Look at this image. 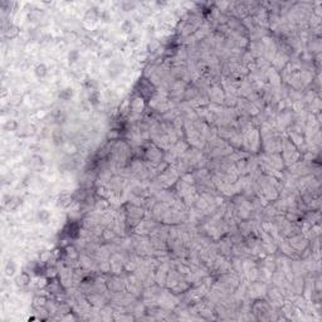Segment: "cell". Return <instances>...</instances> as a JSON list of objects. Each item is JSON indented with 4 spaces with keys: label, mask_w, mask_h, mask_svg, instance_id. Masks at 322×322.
I'll use <instances>...</instances> for the list:
<instances>
[{
    "label": "cell",
    "mask_w": 322,
    "mask_h": 322,
    "mask_svg": "<svg viewBox=\"0 0 322 322\" xmlns=\"http://www.w3.org/2000/svg\"><path fill=\"white\" fill-rule=\"evenodd\" d=\"M72 96H73V91H72V88H69V87H67V88H64V89H62V91L59 92V98L63 100V101L71 100Z\"/></svg>",
    "instance_id": "cell-1"
},
{
    "label": "cell",
    "mask_w": 322,
    "mask_h": 322,
    "mask_svg": "<svg viewBox=\"0 0 322 322\" xmlns=\"http://www.w3.org/2000/svg\"><path fill=\"white\" fill-rule=\"evenodd\" d=\"M34 73H35V76L39 77V78L44 77V76L47 74V67H45L44 64H38V65L35 67V69H34Z\"/></svg>",
    "instance_id": "cell-2"
},
{
    "label": "cell",
    "mask_w": 322,
    "mask_h": 322,
    "mask_svg": "<svg viewBox=\"0 0 322 322\" xmlns=\"http://www.w3.org/2000/svg\"><path fill=\"white\" fill-rule=\"evenodd\" d=\"M49 218H50V213H49L48 210L42 209V210L38 211V219L42 222V223H47V222L49 220Z\"/></svg>",
    "instance_id": "cell-3"
},
{
    "label": "cell",
    "mask_w": 322,
    "mask_h": 322,
    "mask_svg": "<svg viewBox=\"0 0 322 322\" xmlns=\"http://www.w3.org/2000/svg\"><path fill=\"white\" fill-rule=\"evenodd\" d=\"M14 272H15V264L13 263L11 261H9L6 267H5V273H6V276H13V274H14Z\"/></svg>",
    "instance_id": "cell-4"
},
{
    "label": "cell",
    "mask_w": 322,
    "mask_h": 322,
    "mask_svg": "<svg viewBox=\"0 0 322 322\" xmlns=\"http://www.w3.org/2000/svg\"><path fill=\"white\" fill-rule=\"evenodd\" d=\"M17 127H18V124L15 122V121H13V120H11V121H8V122L4 125V128H5V130H15Z\"/></svg>",
    "instance_id": "cell-5"
},
{
    "label": "cell",
    "mask_w": 322,
    "mask_h": 322,
    "mask_svg": "<svg viewBox=\"0 0 322 322\" xmlns=\"http://www.w3.org/2000/svg\"><path fill=\"white\" fill-rule=\"evenodd\" d=\"M78 57H79V54H78V52L77 50H72L71 53H69V56H68V58H69V62H76L77 59H78Z\"/></svg>",
    "instance_id": "cell-6"
},
{
    "label": "cell",
    "mask_w": 322,
    "mask_h": 322,
    "mask_svg": "<svg viewBox=\"0 0 322 322\" xmlns=\"http://www.w3.org/2000/svg\"><path fill=\"white\" fill-rule=\"evenodd\" d=\"M131 28H132V24H131L130 22H125V23L122 24V29H124L125 32H130Z\"/></svg>",
    "instance_id": "cell-7"
}]
</instances>
